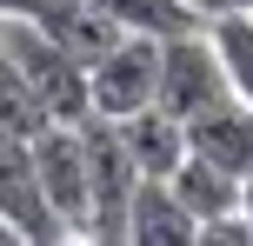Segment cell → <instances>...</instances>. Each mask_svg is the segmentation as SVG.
Listing matches in <instances>:
<instances>
[{
	"mask_svg": "<svg viewBox=\"0 0 253 246\" xmlns=\"http://www.w3.org/2000/svg\"><path fill=\"white\" fill-rule=\"evenodd\" d=\"M93 7H100L120 34H153V40H173V34H187V27H200V13H193L187 0H93Z\"/></svg>",
	"mask_w": 253,
	"mask_h": 246,
	"instance_id": "12",
	"label": "cell"
},
{
	"mask_svg": "<svg viewBox=\"0 0 253 246\" xmlns=\"http://www.w3.org/2000/svg\"><path fill=\"white\" fill-rule=\"evenodd\" d=\"M80 133H87V193H93L87 246H114V240H120V220H126V200H133V186H140V167L126 160L114 120L87 113V120H80Z\"/></svg>",
	"mask_w": 253,
	"mask_h": 246,
	"instance_id": "4",
	"label": "cell"
},
{
	"mask_svg": "<svg viewBox=\"0 0 253 246\" xmlns=\"http://www.w3.org/2000/svg\"><path fill=\"white\" fill-rule=\"evenodd\" d=\"M153 80H160V40L153 34H120L87 67V100H93L100 120H126L140 106H153Z\"/></svg>",
	"mask_w": 253,
	"mask_h": 246,
	"instance_id": "5",
	"label": "cell"
},
{
	"mask_svg": "<svg viewBox=\"0 0 253 246\" xmlns=\"http://www.w3.org/2000/svg\"><path fill=\"white\" fill-rule=\"evenodd\" d=\"M27 146H34L40 193H47L53 220L87 240V213H93V193H87V133L67 127V120H47L40 133H27Z\"/></svg>",
	"mask_w": 253,
	"mask_h": 246,
	"instance_id": "3",
	"label": "cell"
},
{
	"mask_svg": "<svg viewBox=\"0 0 253 246\" xmlns=\"http://www.w3.org/2000/svg\"><path fill=\"white\" fill-rule=\"evenodd\" d=\"M187 153H200V160H213V167H227L233 180H247L253 173V106L227 93V100L207 106L200 120H187Z\"/></svg>",
	"mask_w": 253,
	"mask_h": 246,
	"instance_id": "7",
	"label": "cell"
},
{
	"mask_svg": "<svg viewBox=\"0 0 253 246\" xmlns=\"http://www.w3.org/2000/svg\"><path fill=\"white\" fill-rule=\"evenodd\" d=\"M47 0H0V20H40Z\"/></svg>",
	"mask_w": 253,
	"mask_h": 246,
	"instance_id": "16",
	"label": "cell"
},
{
	"mask_svg": "<svg viewBox=\"0 0 253 246\" xmlns=\"http://www.w3.org/2000/svg\"><path fill=\"white\" fill-rule=\"evenodd\" d=\"M114 133H120L126 160L140 167V180H167V173L187 160V127H180L173 113H160V106H140V113L114 120Z\"/></svg>",
	"mask_w": 253,
	"mask_h": 246,
	"instance_id": "9",
	"label": "cell"
},
{
	"mask_svg": "<svg viewBox=\"0 0 253 246\" xmlns=\"http://www.w3.org/2000/svg\"><path fill=\"white\" fill-rule=\"evenodd\" d=\"M47 246H87V240H80V233H67V240H47Z\"/></svg>",
	"mask_w": 253,
	"mask_h": 246,
	"instance_id": "19",
	"label": "cell"
},
{
	"mask_svg": "<svg viewBox=\"0 0 253 246\" xmlns=\"http://www.w3.org/2000/svg\"><path fill=\"white\" fill-rule=\"evenodd\" d=\"M0 246H34V240H27L20 226H7V220H0Z\"/></svg>",
	"mask_w": 253,
	"mask_h": 246,
	"instance_id": "17",
	"label": "cell"
},
{
	"mask_svg": "<svg viewBox=\"0 0 253 246\" xmlns=\"http://www.w3.org/2000/svg\"><path fill=\"white\" fill-rule=\"evenodd\" d=\"M0 47L13 53L27 93L40 100V113H47V120L80 127V120L93 113V100H87V60H74V53H67L40 20H0Z\"/></svg>",
	"mask_w": 253,
	"mask_h": 246,
	"instance_id": "1",
	"label": "cell"
},
{
	"mask_svg": "<svg viewBox=\"0 0 253 246\" xmlns=\"http://www.w3.org/2000/svg\"><path fill=\"white\" fill-rule=\"evenodd\" d=\"M200 20H213V13H253V0H187Z\"/></svg>",
	"mask_w": 253,
	"mask_h": 246,
	"instance_id": "15",
	"label": "cell"
},
{
	"mask_svg": "<svg viewBox=\"0 0 253 246\" xmlns=\"http://www.w3.org/2000/svg\"><path fill=\"white\" fill-rule=\"evenodd\" d=\"M47 127V113H40V100L27 93V80H20V67H13V53L0 47V133H40Z\"/></svg>",
	"mask_w": 253,
	"mask_h": 246,
	"instance_id": "13",
	"label": "cell"
},
{
	"mask_svg": "<svg viewBox=\"0 0 253 246\" xmlns=\"http://www.w3.org/2000/svg\"><path fill=\"white\" fill-rule=\"evenodd\" d=\"M193 233H200V220L167 193V180H140L114 246H193Z\"/></svg>",
	"mask_w": 253,
	"mask_h": 246,
	"instance_id": "8",
	"label": "cell"
},
{
	"mask_svg": "<svg viewBox=\"0 0 253 246\" xmlns=\"http://www.w3.org/2000/svg\"><path fill=\"white\" fill-rule=\"evenodd\" d=\"M193 246H253V220H240V213H220V220H200V233H193Z\"/></svg>",
	"mask_w": 253,
	"mask_h": 246,
	"instance_id": "14",
	"label": "cell"
},
{
	"mask_svg": "<svg viewBox=\"0 0 253 246\" xmlns=\"http://www.w3.org/2000/svg\"><path fill=\"white\" fill-rule=\"evenodd\" d=\"M0 220L20 226L34 246L47 240H67V226L53 220L47 193H40V167H34V146L20 133H0Z\"/></svg>",
	"mask_w": 253,
	"mask_h": 246,
	"instance_id": "6",
	"label": "cell"
},
{
	"mask_svg": "<svg viewBox=\"0 0 253 246\" xmlns=\"http://www.w3.org/2000/svg\"><path fill=\"white\" fill-rule=\"evenodd\" d=\"M207 40H213V53H220L227 93L253 106V13H213V20H207Z\"/></svg>",
	"mask_w": 253,
	"mask_h": 246,
	"instance_id": "11",
	"label": "cell"
},
{
	"mask_svg": "<svg viewBox=\"0 0 253 246\" xmlns=\"http://www.w3.org/2000/svg\"><path fill=\"white\" fill-rule=\"evenodd\" d=\"M240 220H253V173L240 180Z\"/></svg>",
	"mask_w": 253,
	"mask_h": 246,
	"instance_id": "18",
	"label": "cell"
},
{
	"mask_svg": "<svg viewBox=\"0 0 253 246\" xmlns=\"http://www.w3.org/2000/svg\"><path fill=\"white\" fill-rule=\"evenodd\" d=\"M220 100H227V73H220V53H213V40H207V20L187 27V34H173V40H160L153 106L187 127V120H200L207 106H220Z\"/></svg>",
	"mask_w": 253,
	"mask_h": 246,
	"instance_id": "2",
	"label": "cell"
},
{
	"mask_svg": "<svg viewBox=\"0 0 253 246\" xmlns=\"http://www.w3.org/2000/svg\"><path fill=\"white\" fill-rule=\"evenodd\" d=\"M167 193L180 200V207L193 213V220H220V213H240V180H233L227 167H213V160L187 153L173 173H167Z\"/></svg>",
	"mask_w": 253,
	"mask_h": 246,
	"instance_id": "10",
	"label": "cell"
}]
</instances>
